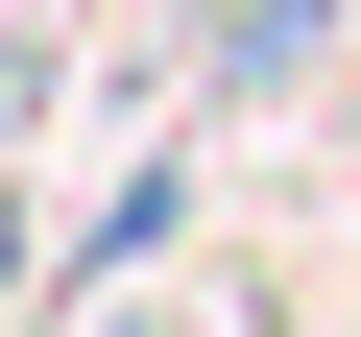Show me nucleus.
<instances>
[{
    "label": "nucleus",
    "mask_w": 361,
    "mask_h": 337,
    "mask_svg": "<svg viewBox=\"0 0 361 337\" xmlns=\"http://www.w3.org/2000/svg\"><path fill=\"white\" fill-rule=\"evenodd\" d=\"M0 265H25V217H0Z\"/></svg>",
    "instance_id": "1"
}]
</instances>
